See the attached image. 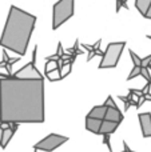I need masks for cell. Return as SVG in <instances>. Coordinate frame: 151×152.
I'll list each match as a JSON object with an SVG mask.
<instances>
[{
  "mask_svg": "<svg viewBox=\"0 0 151 152\" xmlns=\"http://www.w3.org/2000/svg\"><path fill=\"white\" fill-rule=\"evenodd\" d=\"M44 123V79L0 74V126Z\"/></svg>",
  "mask_w": 151,
  "mask_h": 152,
  "instance_id": "cell-1",
  "label": "cell"
},
{
  "mask_svg": "<svg viewBox=\"0 0 151 152\" xmlns=\"http://www.w3.org/2000/svg\"><path fill=\"white\" fill-rule=\"evenodd\" d=\"M35 23H36V16L15 5H11L0 37V47L12 51L19 56H24L28 48L31 35L34 32Z\"/></svg>",
  "mask_w": 151,
  "mask_h": 152,
  "instance_id": "cell-2",
  "label": "cell"
},
{
  "mask_svg": "<svg viewBox=\"0 0 151 152\" xmlns=\"http://www.w3.org/2000/svg\"><path fill=\"white\" fill-rule=\"evenodd\" d=\"M74 15V0H60L52 7V29H58Z\"/></svg>",
  "mask_w": 151,
  "mask_h": 152,
  "instance_id": "cell-3",
  "label": "cell"
},
{
  "mask_svg": "<svg viewBox=\"0 0 151 152\" xmlns=\"http://www.w3.org/2000/svg\"><path fill=\"white\" fill-rule=\"evenodd\" d=\"M125 47H126L125 42L110 43V44L107 45L104 53L102 55V61H100V64H99V68L104 69V68H114V67H117Z\"/></svg>",
  "mask_w": 151,
  "mask_h": 152,
  "instance_id": "cell-4",
  "label": "cell"
},
{
  "mask_svg": "<svg viewBox=\"0 0 151 152\" xmlns=\"http://www.w3.org/2000/svg\"><path fill=\"white\" fill-rule=\"evenodd\" d=\"M67 140H68V137L66 136H62V135H58V134H51L48 136H45L44 139H42L39 143H36L34 145V150L52 152L58 147H60L62 144H64Z\"/></svg>",
  "mask_w": 151,
  "mask_h": 152,
  "instance_id": "cell-5",
  "label": "cell"
},
{
  "mask_svg": "<svg viewBox=\"0 0 151 152\" xmlns=\"http://www.w3.org/2000/svg\"><path fill=\"white\" fill-rule=\"evenodd\" d=\"M15 77L24 79V80H40V79H43V76L40 75V72L37 71V68L35 67V59H34V60L27 64L26 67L19 69L15 74Z\"/></svg>",
  "mask_w": 151,
  "mask_h": 152,
  "instance_id": "cell-6",
  "label": "cell"
},
{
  "mask_svg": "<svg viewBox=\"0 0 151 152\" xmlns=\"http://www.w3.org/2000/svg\"><path fill=\"white\" fill-rule=\"evenodd\" d=\"M139 121H141L142 127V134L144 137H151V113L150 112H143L139 113Z\"/></svg>",
  "mask_w": 151,
  "mask_h": 152,
  "instance_id": "cell-7",
  "label": "cell"
},
{
  "mask_svg": "<svg viewBox=\"0 0 151 152\" xmlns=\"http://www.w3.org/2000/svg\"><path fill=\"white\" fill-rule=\"evenodd\" d=\"M16 129H18V124H11L10 127L1 129V148H5L8 145V143L12 139Z\"/></svg>",
  "mask_w": 151,
  "mask_h": 152,
  "instance_id": "cell-8",
  "label": "cell"
},
{
  "mask_svg": "<svg viewBox=\"0 0 151 152\" xmlns=\"http://www.w3.org/2000/svg\"><path fill=\"white\" fill-rule=\"evenodd\" d=\"M106 112H107V107H104V105H95V107L92 108V110L88 112L87 118L90 119H96V120H104V118H106Z\"/></svg>",
  "mask_w": 151,
  "mask_h": 152,
  "instance_id": "cell-9",
  "label": "cell"
},
{
  "mask_svg": "<svg viewBox=\"0 0 151 152\" xmlns=\"http://www.w3.org/2000/svg\"><path fill=\"white\" fill-rule=\"evenodd\" d=\"M104 120L119 124L120 121L123 120V115H122V112H120L118 108H107V112H106V118H104Z\"/></svg>",
  "mask_w": 151,
  "mask_h": 152,
  "instance_id": "cell-10",
  "label": "cell"
},
{
  "mask_svg": "<svg viewBox=\"0 0 151 152\" xmlns=\"http://www.w3.org/2000/svg\"><path fill=\"white\" fill-rule=\"evenodd\" d=\"M102 123H103L102 120H96V119L86 118V129H88V131L92 132V134L99 135V132H100Z\"/></svg>",
  "mask_w": 151,
  "mask_h": 152,
  "instance_id": "cell-11",
  "label": "cell"
},
{
  "mask_svg": "<svg viewBox=\"0 0 151 152\" xmlns=\"http://www.w3.org/2000/svg\"><path fill=\"white\" fill-rule=\"evenodd\" d=\"M118 126H119V124H117V123H111V121H107V120H103L99 135H103V136H106V135H111V134H114V132L117 131Z\"/></svg>",
  "mask_w": 151,
  "mask_h": 152,
  "instance_id": "cell-12",
  "label": "cell"
},
{
  "mask_svg": "<svg viewBox=\"0 0 151 152\" xmlns=\"http://www.w3.org/2000/svg\"><path fill=\"white\" fill-rule=\"evenodd\" d=\"M135 7L138 8V11L146 18L147 11L151 7V0H135Z\"/></svg>",
  "mask_w": 151,
  "mask_h": 152,
  "instance_id": "cell-13",
  "label": "cell"
},
{
  "mask_svg": "<svg viewBox=\"0 0 151 152\" xmlns=\"http://www.w3.org/2000/svg\"><path fill=\"white\" fill-rule=\"evenodd\" d=\"M130 55H131V59H133V61H134V67H141L142 68V59H139L138 55H136L135 52H133V51H130Z\"/></svg>",
  "mask_w": 151,
  "mask_h": 152,
  "instance_id": "cell-14",
  "label": "cell"
},
{
  "mask_svg": "<svg viewBox=\"0 0 151 152\" xmlns=\"http://www.w3.org/2000/svg\"><path fill=\"white\" fill-rule=\"evenodd\" d=\"M141 72H142V68H141V67H134V69H133V71H131V74L128 75L127 80H131V79L136 77V76H138V75H141Z\"/></svg>",
  "mask_w": 151,
  "mask_h": 152,
  "instance_id": "cell-15",
  "label": "cell"
},
{
  "mask_svg": "<svg viewBox=\"0 0 151 152\" xmlns=\"http://www.w3.org/2000/svg\"><path fill=\"white\" fill-rule=\"evenodd\" d=\"M103 105H104V107H107V108H117V104H115L114 99H112L111 96H108V97H107L106 103H104Z\"/></svg>",
  "mask_w": 151,
  "mask_h": 152,
  "instance_id": "cell-16",
  "label": "cell"
},
{
  "mask_svg": "<svg viewBox=\"0 0 151 152\" xmlns=\"http://www.w3.org/2000/svg\"><path fill=\"white\" fill-rule=\"evenodd\" d=\"M151 64V55L146 56L144 59H142V68H149Z\"/></svg>",
  "mask_w": 151,
  "mask_h": 152,
  "instance_id": "cell-17",
  "label": "cell"
},
{
  "mask_svg": "<svg viewBox=\"0 0 151 152\" xmlns=\"http://www.w3.org/2000/svg\"><path fill=\"white\" fill-rule=\"evenodd\" d=\"M48 77H50V80H59L60 79V76L59 75V69H55V72H48Z\"/></svg>",
  "mask_w": 151,
  "mask_h": 152,
  "instance_id": "cell-18",
  "label": "cell"
},
{
  "mask_svg": "<svg viewBox=\"0 0 151 152\" xmlns=\"http://www.w3.org/2000/svg\"><path fill=\"white\" fill-rule=\"evenodd\" d=\"M103 143H104V144H107V147H108V151H110V152H112V150H111V144H110V135H106V136H104Z\"/></svg>",
  "mask_w": 151,
  "mask_h": 152,
  "instance_id": "cell-19",
  "label": "cell"
},
{
  "mask_svg": "<svg viewBox=\"0 0 151 152\" xmlns=\"http://www.w3.org/2000/svg\"><path fill=\"white\" fill-rule=\"evenodd\" d=\"M141 75H143V77L146 79V80H149V81H150V76H149V72H147V68H142Z\"/></svg>",
  "mask_w": 151,
  "mask_h": 152,
  "instance_id": "cell-20",
  "label": "cell"
},
{
  "mask_svg": "<svg viewBox=\"0 0 151 152\" xmlns=\"http://www.w3.org/2000/svg\"><path fill=\"white\" fill-rule=\"evenodd\" d=\"M120 7H127V4H126V3H122V1H119L117 4V11H119V8Z\"/></svg>",
  "mask_w": 151,
  "mask_h": 152,
  "instance_id": "cell-21",
  "label": "cell"
},
{
  "mask_svg": "<svg viewBox=\"0 0 151 152\" xmlns=\"http://www.w3.org/2000/svg\"><path fill=\"white\" fill-rule=\"evenodd\" d=\"M146 18H149V19H151V7L149 8V11H147V15H146Z\"/></svg>",
  "mask_w": 151,
  "mask_h": 152,
  "instance_id": "cell-22",
  "label": "cell"
}]
</instances>
